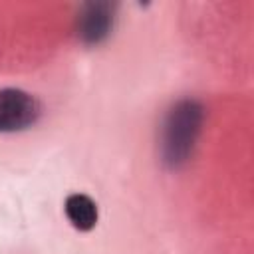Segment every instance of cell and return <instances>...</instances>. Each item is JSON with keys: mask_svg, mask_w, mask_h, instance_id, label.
Returning a JSON list of instances; mask_svg holds the SVG:
<instances>
[{"mask_svg": "<svg viewBox=\"0 0 254 254\" xmlns=\"http://www.w3.org/2000/svg\"><path fill=\"white\" fill-rule=\"evenodd\" d=\"M204 109L194 99H183L171 107L161 127V161L169 169L183 167L196 145L202 129Z\"/></svg>", "mask_w": 254, "mask_h": 254, "instance_id": "obj_1", "label": "cell"}, {"mask_svg": "<svg viewBox=\"0 0 254 254\" xmlns=\"http://www.w3.org/2000/svg\"><path fill=\"white\" fill-rule=\"evenodd\" d=\"M40 117L38 101L16 87L0 89V133H16L32 127Z\"/></svg>", "mask_w": 254, "mask_h": 254, "instance_id": "obj_2", "label": "cell"}, {"mask_svg": "<svg viewBox=\"0 0 254 254\" xmlns=\"http://www.w3.org/2000/svg\"><path fill=\"white\" fill-rule=\"evenodd\" d=\"M115 20V6L109 2H89L77 14V36L85 44L103 42L111 30Z\"/></svg>", "mask_w": 254, "mask_h": 254, "instance_id": "obj_3", "label": "cell"}, {"mask_svg": "<svg viewBox=\"0 0 254 254\" xmlns=\"http://www.w3.org/2000/svg\"><path fill=\"white\" fill-rule=\"evenodd\" d=\"M64 210L71 226L81 232H87L97 224V206L87 194H81V192L69 194L65 198Z\"/></svg>", "mask_w": 254, "mask_h": 254, "instance_id": "obj_4", "label": "cell"}]
</instances>
